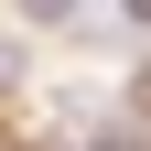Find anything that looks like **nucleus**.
I'll return each instance as SVG.
<instances>
[{
	"label": "nucleus",
	"instance_id": "obj_2",
	"mask_svg": "<svg viewBox=\"0 0 151 151\" xmlns=\"http://www.w3.org/2000/svg\"><path fill=\"white\" fill-rule=\"evenodd\" d=\"M129 97H140V119H151V76H140V86H129Z\"/></svg>",
	"mask_w": 151,
	"mask_h": 151
},
{
	"label": "nucleus",
	"instance_id": "obj_1",
	"mask_svg": "<svg viewBox=\"0 0 151 151\" xmlns=\"http://www.w3.org/2000/svg\"><path fill=\"white\" fill-rule=\"evenodd\" d=\"M0 86H22V43H0Z\"/></svg>",
	"mask_w": 151,
	"mask_h": 151
}]
</instances>
